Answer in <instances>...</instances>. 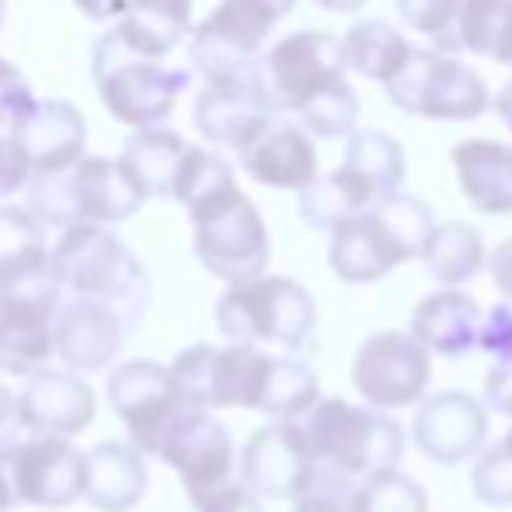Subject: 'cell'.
<instances>
[{"label":"cell","instance_id":"cell-1","mask_svg":"<svg viewBox=\"0 0 512 512\" xmlns=\"http://www.w3.org/2000/svg\"><path fill=\"white\" fill-rule=\"evenodd\" d=\"M432 228L436 216L420 196L392 192L328 228V264L344 284L384 280L396 264L424 256Z\"/></svg>","mask_w":512,"mask_h":512},{"label":"cell","instance_id":"cell-2","mask_svg":"<svg viewBox=\"0 0 512 512\" xmlns=\"http://www.w3.org/2000/svg\"><path fill=\"white\" fill-rule=\"evenodd\" d=\"M300 432L312 452L316 476L348 488L404 460V428L384 408L352 404L344 396H320L300 416Z\"/></svg>","mask_w":512,"mask_h":512},{"label":"cell","instance_id":"cell-3","mask_svg":"<svg viewBox=\"0 0 512 512\" xmlns=\"http://www.w3.org/2000/svg\"><path fill=\"white\" fill-rule=\"evenodd\" d=\"M52 272L64 296L104 300L120 312L128 332L144 320L152 304V280L144 264L124 248V240L104 224H64L48 244Z\"/></svg>","mask_w":512,"mask_h":512},{"label":"cell","instance_id":"cell-4","mask_svg":"<svg viewBox=\"0 0 512 512\" xmlns=\"http://www.w3.org/2000/svg\"><path fill=\"white\" fill-rule=\"evenodd\" d=\"M400 184H404V148L388 132L364 128V132L348 136L340 168H332L328 176H316L312 184L300 188L296 208L308 228L328 232L336 220L356 216V212L372 208L376 200L400 192Z\"/></svg>","mask_w":512,"mask_h":512},{"label":"cell","instance_id":"cell-5","mask_svg":"<svg viewBox=\"0 0 512 512\" xmlns=\"http://www.w3.org/2000/svg\"><path fill=\"white\" fill-rule=\"evenodd\" d=\"M148 196L128 176V168L112 156H80L64 172L32 176L28 180V212L44 228L64 224H120L128 220Z\"/></svg>","mask_w":512,"mask_h":512},{"label":"cell","instance_id":"cell-6","mask_svg":"<svg viewBox=\"0 0 512 512\" xmlns=\"http://www.w3.org/2000/svg\"><path fill=\"white\" fill-rule=\"evenodd\" d=\"M216 328L240 344H276L284 352H300L316 328V300L292 276L260 272L220 292Z\"/></svg>","mask_w":512,"mask_h":512},{"label":"cell","instance_id":"cell-7","mask_svg":"<svg viewBox=\"0 0 512 512\" xmlns=\"http://www.w3.org/2000/svg\"><path fill=\"white\" fill-rule=\"evenodd\" d=\"M92 80L112 120L152 128L172 116L188 88V68H168L156 56H140L108 28L92 48Z\"/></svg>","mask_w":512,"mask_h":512},{"label":"cell","instance_id":"cell-8","mask_svg":"<svg viewBox=\"0 0 512 512\" xmlns=\"http://www.w3.org/2000/svg\"><path fill=\"white\" fill-rule=\"evenodd\" d=\"M344 80V52L340 40L324 28H304L252 60V88L268 112L296 116L316 92Z\"/></svg>","mask_w":512,"mask_h":512},{"label":"cell","instance_id":"cell-9","mask_svg":"<svg viewBox=\"0 0 512 512\" xmlns=\"http://www.w3.org/2000/svg\"><path fill=\"white\" fill-rule=\"evenodd\" d=\"M384 92L400 112L428 120H476L492 104L484 76L440 48H412Z\"/></svg>","mask_w":512,"mask_h":512},{"label":"cell","instance_id":"cell-10","mask_svg":"<svg viewBox=\"0 0 512 512\" xmlns=\"http://www.w3.org/2000/svg\"><path fill=\"white\" fill-rule=\"evenodd\" d=\"M272 372V356L260 344H188L172 360V376L192 408H256L264 400V384Z\"/></svg>","mask_w":512,"mask_h":512},{"label":"cell","instance_id":"cell-11","mask_svg":"<svg viewBox=\"0 0 512 512\" xmlns=\"http://www.w3.org/2000/svg\"><path fill=\"white\" fill-rule=\"evenodd\" d=\"M276 20L280 12L264 0H220L208 20L188 32L192 68L204 76V84L252 80V60L260 56Z\"/></svg>","mask_w":512,"mask_h":512},{"label":"cell","instance_id":"cell-12","mask_svg":"<svg viewBox=\"0 0 512 512\" xmlns=\"http://www.w3.org/2000/svg\"><path fill=\"white\" fill-rule=\"evenodd\" d=\"M192 228H196L192 252L212 276L236 284V280H252L260 272H268V256H272L268 228L244 192H232L212 212L196 216Z\"/></svg>","mask_w":512,"mask_h":512},{"label":"cell","instance_id":"cell-13","mask_svg":"<svg viewBox=\"0 0 512 512\" xmlns=\"http://www.w3.org/2000/svg\"><path fill=\"white\" fill-rule=\"evenodd\" d=\"M352 384L372 408H408L428 396L432 352L412 332H372L352 360Z\"/></svg>","mask_w":512,"mask_h":512},{"label":"cell","instance_id":"cell-14","mask_svg":"<svg viewBox=\"0 0 512 512\" xmlns=\"http://www.w3.org/2000/svg\"><path fill=\"white\" fill-rule=\"evenodd\" d=\"M104 396L112 404V412L124 420L128 440L144 452L156 456L160 436L168 432V424L180 416V408L188 404L172 368L156 364V360H124L108 372Z\"/></svg>","mask_w":512,"mask_h":512},{"label":"cell","instance_id":"cell-15","mask_svg":"<svg viewBox=\"0 0 512 512\" xmlns=\"http://www.w3.org/2000/svg\"><path fill=\"white\" fill-rule=\"evenodd\" d=\"M4 472L12 500L32 508H68L84 496V452L72 436L28 432L20 444L4 452Z\"/></svg>","mask_w":512,"mask_h":512},{"label":"cell","instance_id":"cell-16","mask_svg":"<svg viewBox=\"0 0 512 512\" xmlns=\"http://www.w3.org/2000/svg\"><path fill=\"white\" fill-rule=\"evenodd\" d=\"M236 468H240V480L260 500H296L312 488V476H316L300 420H272L256 428L244 440Z\"/></svg>","mask_w":512,"mask_h":512},{"label":"cell","instance_id":"cell-17","mask_svg":"<svg viewBox=\"0 0 512 512\" xmlns=\"http://www.w3.org/2000/svg\"><path fill=\"white\" fill-rule=\"evenodd\" d=\"M156 456L184 480V492L212 488L236 472V444L228 428L208 412L184 404L180 416L168 424V432L156 444Z\"/></svg>","mask_w":512,"mask_h":512},{"label":"cell","instance_id":"cell-18","mask_svg":"<svg viewBox=\"0 0 512 512\" xmlns=\"http://www.w3.org/2000/svg\"><path fill=\"white\" fill-rule=\"evenodd\" d=\"M412 440L432 464H464L488 444V408L460 388L424 396L412 420Z\"/></svg>","mask_w":512,"mask_h":512},{"label":"cell","instance_id":"cell-19","mask_svg":"<svg viewBox=\"0 0 512 512\" xmlns=\"http://www.w3.org/2000/svg\"><path fill=\"white\" fill-rule=\"evenodd\" d=\"M60 288L36 292H0V372L32 376L56 356L52 320L60 308Z\"/></svg>","mask_w":512,"mask_h":512},{"label":"cell","instance_id":"cell-20","mask_svg":"<svg viewBox=\"0 0 512 512\" xmlns=\"http://www.w3.org/2000/svg\"><path fill=\"white\" fill-rule=\"evenodd\" d=\"M236 152H240V168L264 188L300 192L304 184L316 180V144H312V136L280 112H272Z\"/></svg>","mask_w":512,"mask_h":512},{"label":"cell","instance_id":"cell-21","mask_svg":"<svg viewBox=\"0 0 512 512\" xmlns=\"http://www.w3.org/2000/svg\"><path fill=\"white\" fill-rule=\"evenodd\" d=\"M124 336H128V324L104 300L64 296L56 308V320H52L56 356L80 376L108 368L116 360V352L124 348Z\"/></svg>","mask_w":512,"mask_h":512},{"label":"cell","instance_id":"cell-22","mask_svg":"<svg viewBox=\"0 0 512 512\" xmlns=\"http://www.w3.org/2000/svg\"><path fill=\"white\" fill-rule=\"evenodd\" d=\"M20 416L28 432L44 436H76L96 416L92 384L72 368H36L20 388Z\"/></svg>","mask_w":512,"mask_h":512},{"label":"cell","instance_id":"cell-23","mask_svg":"<svg viewBox=\"0 0 512 512\" xmlns=\"http://www.w3.org/2000/svg\"><path fill=\"white\" fill-rule=\"evenodd\" d=\"M20 152L28 156L32 176L64 172L84 156L88 124L72 100H36L32 112L12 128Z\"/></svg>","mask_w":512,"mask_h":512},{"label":"cell","instance_id":"cell-24","mask_svg":"<svg viewBox=\"0 0 512 512\" xmlns=\"http://www.w3.org/2000/svg\"><path fill=\"white\" fill-rule=\"evenodd\" d=\"M148 492V464L132 440H100L84 452V496L100 512H132Z\"/></svg>","mask_w":512,"mask_h":512},{"label":"cell","instance_id":"cell-25","mask_svg":"<svg viewBox=\"0 0 512 512\" xmlns=\"http://www.w3.org/2000/svg\"><path fill=\"white\" fill-rule=\"evenodd\" d=\"M452 168L464 200L484 216H512V148L496 140L452 144Z\"/></svg>","mask_w":512,"mask_h":512},{"label":"cell","instance_id":"cell-26","mask_svg":"<svg viewBox=\"0 0 512 512\" xmlns=\"http://www.w3.org/2000/svg\"><path fill=\"white\" fill-rule=\"evenodd\" d=\"M408 332L432 352V356H448L460 360L476 348L480 336V308L468 292L460 288H440L432 296H424L412 308V324Z\"/></svg>","mask_w":512,"mask_h":512},{"label":"cell","instance_id":"cell-27","mask_svg":"<svg viewBox=\"0 0 512 512\" xmlns=\"http://www.w3.org/2000/svg\"><path fill=\"white\" fill-rule=\"evenodd\" d=\"M272 112L256 96L252 80H224V84H204V92L192 104V124L208 144H228L240 148Z\"/></svg>","mask_w":512,"mask_h":512},{"label":"cell","instance_id":"cell-28","mask_svg":"<svg viewBox=\"0 0 512 512\" xmlns=\"http://www.w3.org/2000/svg\"><path fill=\"white\" fill-rule=\"evenodd\" d=\"M112 32L140 56L164 60L192 32V0H128Z\"/></svg>","mask_w":512,"mask_h":512},{"label":"cell","instance_id":"cell-29","mask_svg":"<svg viewBox=\"0 0 512 512\" xmlns=\"http://www.w3.org/2000/svg\"><path fill=\"white\" fill-rule=\"evenodd\" d=\"M440 52H472L512 68V0H460Z\"/></svg>","mask_w":512,"mask_h":512},{"label":"cell","instance_id":"cell-30","mask_svg":"<svg viewBox=\"0 0 512 512\" xmlns=\"http://www.w3.org/2000/svg\"><path fill=\"white\" fill-rule=\"evenodd\" d=\"M184 152H188V140L180 132L152 124V128H132V136L124 140L120 164L128 168V176L140 184L144 196H172Z\"/></svg>","mask_w":512,"mask_h":512},{"label":"cell","instance_id":"cell-31","mask_svg":"<svg viewBox=\"0 0 512 512\" xmlns=\"http://www.w3.org/2000/svg\"><path fill=\"white\" fill-rule=\"evenodd\" d=\"M340 52H344V68H352V72H360L368 80L388 84L404 68L412 44L388 20H356L340 36Z\"/></svg>","mask_w":512,"mask_h":512},{"label":"cell","instance_id":"cell-32","mask_svg":"<svg viewBox=\"0 0 512 512\" xmlns=\"http://www.w3.org/2000/svg\"><path fill=\"white\" fill-rule=\"evenodd\" d=\"M420 260H424L432 280H440L444 288H460V284H468V280H476L484 272L488 252H484V236L472 224L444 220V224L432 228L428 248H424Z\"/></svg>","mask_w":512,"mask_h":512},{"label":"cell","instance_id":"cell-33","mask_svg":"<svg viewBox=\"0 0 512 512\" xmlns=\"http://www.w3.org/2000/svg\"><path fill=\"white\" fill-rule=\"evenodd\" d=\"M232 192H240L232 164L216 152V148H192L184 152L180 168H176V184H172V200H180L188 208V216H204L216 204H224Z\"/></svg>","mask_w":512,"mask_h":512},{"label":"cell","instance_id":"cell-34","mask_svg":"<svg viewBox=\"0 0 512 512\" xmlns=\"http://www.w3.org/2000/svg\"><path fill=\"white\" fill-rule=\"evenodd\" d=\"M316 400H320L316 372L296 356H272V372H268V384H264L260 412L272 416V420H300Z\"/></svg>","mask_w":512,"mask_h":512},{"label":"cell","instance_id":"cell-35","mask_svg":"<svg viewBox=\"0 0 512 512\" xmlns=\"http://www.w3.org/2000/svg\"><path fill=\"white\" fill-rule=\"evenodd\" d=\"M348 508L352 512H428V496L416 476H408L392 464V468H380V472L356 480Z\"/></svg>","mask_w":512,"mask_h":512},{"label":"cell","instance_id":"cell-36","mask_svg":"<svg viewBox=\"0 0 512 512\" xmlns=\"http://www.w3.org/2000/svg\"><path fill=\"white\" fill-rule=\"evenodd\" d=\"M356 120H360V96L352 92L348 80L328 84L324 92H316V96L296 112V124H300L308 136H316V140L352 136V132H356Z\"/></svg>","mask_w":512,"mask_h":512},{"label":"cell","instance_id":"cell-37","mask_svg":"<svg viewBox=\"0 0 512 512\" xmlns=\"http://www.w3.org/2000/svg\"><path fill=\"white\" fill-rule=\"evenodd\" d=\"M472 496L488 508H512V428L476 452L472 464Z\"/></svg>","mask_w":512,"mask_h":512},{"label":"cell","instance_id":"cell-38","mask_svg":"<svg viewBox=\"0 0 512 512\" xmlns=\"http://www.w3.org/2000/svg\"><path fill=\"white\" fill-rule=\"evenodd\" d=\"M456 4L460 0H396V16L412 32L428 36L432 48H444L448 28H452V16H456Z\"/></svg>","mask_w":512,"mask_h":512},{"label":"cell","instance_id":"cell-39","mask_svg":"<svg viewBox=\"0 0 512 512\" xmlns=\"http://www.w3.org/2000/svg\"><path fill=\"white\" fill-rule=\"evenodd\" d=\"M192 508L196 512H264V500L236 476L212 484V488H200V492H188Z\"/></svg>","mask_w":512,"mask_h":512},{"label":"cell","instance_id":"cell-40","mask_svg":"<svg viewBox=\"0 0 512 512\" xmlns=\"http://www.w3.org/2000/svg\"><path fill=\"white\" fill-rule=\"evenodd\" d=\"M32 104H36V96H32L24 72L0 56V132H12L32 112Z\"/></svg>","mask_w":512,"mask_h":512},{"label":"cell","instance_id":"cell-41","mask_svg":"<svg viewBox=\"0 0 512 512\" xmlns=\"http://www.w3.org/2000/svg\"><path fill=\"white\" fill-rule=\"evenodd\" d=\"M476 348L488 352L492 360H504L512 352V300L492 304L488 312H480V336Z\"/></svg>","mask_w":512,"mask_h":512},{"label":"cell","instance_id":"cell-42","mask_svg":"<svg viewBox=\"0 0 512 512\" xmlns=\"http://www.w3.org/2000/svg\"><path fill=\"white\" fill-rule=\"evenodd\" d=\"M28 180H32L28 156L20 152V144H16L12 132H0V204L12 200L16 192H24Z\"/></svg>","mask_w":512,"mask_h":512},{"label":"cell","instance_id":"cell-43","mask_svg":"<svg viewBox=\"0 0 512 512\" xmlns=\"http://www.w3.org/2000/svg\"><path fill=\"white\" fill-rule=\"evenodd\" d=\"M348 500H352V488L328 484V480H312V488L292 500V512H352Z\"/></svg>","mask_w":512,"mask_h":512},{"label":"cell","instance_id":"cell-44","mask_svg":"<svg viewBox=\"0 0 512 512\" xmlns=\"http://www.w3.org/2000/svg\"><path fill=\"white\" fill-rule=\"evenodd\" d=\"M484 408H496L504 416H512V352L504 360H492L488 376H484Z\"/></svg>","mask_w":512,"mask_h":512},{"label":"cell","instance_id":"cell-45","mask_svg":"<svg viewBox=\"0 0 512 512\" xmlns=\"http://www.w3.org/2000/svg\"><path fill=\"white\" fill-rule=\"evenodd\" d=\"M24 436H28V428H24V416H20V396L8 384H0V460Z\"/></svg>","mask_w":512,"mask_h":512},{"label":"cell","instance_id":"cell-46","mask_svg":"<svg viewBox=\"0 0 512 512\" xmlns=\"http://www.w3.org/2000/svg\"><path fill=\"white\" fill-rule=\"evenodd\" d=\"M484 268H488V276H492L496 292H500L504 300H512V236H508V240H500V244L488 252Z\"/></svg>","mask_w":512,"mask_h":512},{"label":"cell","instance_id":"cell-47","mask_svg":"<svg viewBox=\"0 0 512 512\" xmlns=\"http://www.w3.org/2000/svg\"><path fill=\"white\" fill-rule=\"evenodd\" d=\"M128 0H76V8L88 16V20H116L124 12Z\"/></svg>","mask_w":512,"mask_h":512},{"label":"cell","instance_id":"cell-48","mask_svg":"<svg viewBox=\"0 0 512 512\" xmlns=\"http://www.w3.org/2000/svg\"><path fill=\"white\" fill-rule=\"evenodd\" d=\"M492 104H496V116H500V124L512 132V80H508V84L496 92V100H492Z\"/></svg>","mask_w":512,"mask_h":512},{"label":"cell","instance_id":"cell-49","mask_svg":"<svg viewBox=\"0 0 512 512\" xmlns=\"http://www.w3.org/2000/svg\"><path fill=\"white\" fill-rule=\"evenodd\" d=\"M320 8H328V12H360L368 0H316Z\"/></svg>","mask_w":512,"mask_h":512},{"label":"cell","instance_id":"cell-50","mask_svg":"<svg viewBox=\"0 0 512 512\" xmlns=\"http://www.w3.org/2000/svg\"><path fill=\"white\" fill-rule=\"evenodd\" d=\"M16 500H12V488H8V472H4V464H0V512H8Z\"/></svg>","mask_w":512,"mask_h":512},{"label":"cell","instance_id":"cell-51","mask_svg":"<svg viewBox=\"0 0 512 512\" xmlns=\"http://www.w3.org/2000/svg\"><path fill=\"white\" fill-rule=\"evenodd\" d=\"M264 4H272V8L280 12V16H288V12L296 8V0H264Z\"/></svg>","mask_w":512,"mask_h":512},{"label":"cell","instance_id":"cell-52","mask_svg":"<svg viewBox=\"0 0 512 512\" xmlns=\"http://www.w3.org/2000/svg\"><path fill=\"white\" fill-rule=\"evenodd\" d=\"M4 8H8V0H0V24H4Z\"/></svg>","mask_w":512,"mask_h":512}]
</instances>
